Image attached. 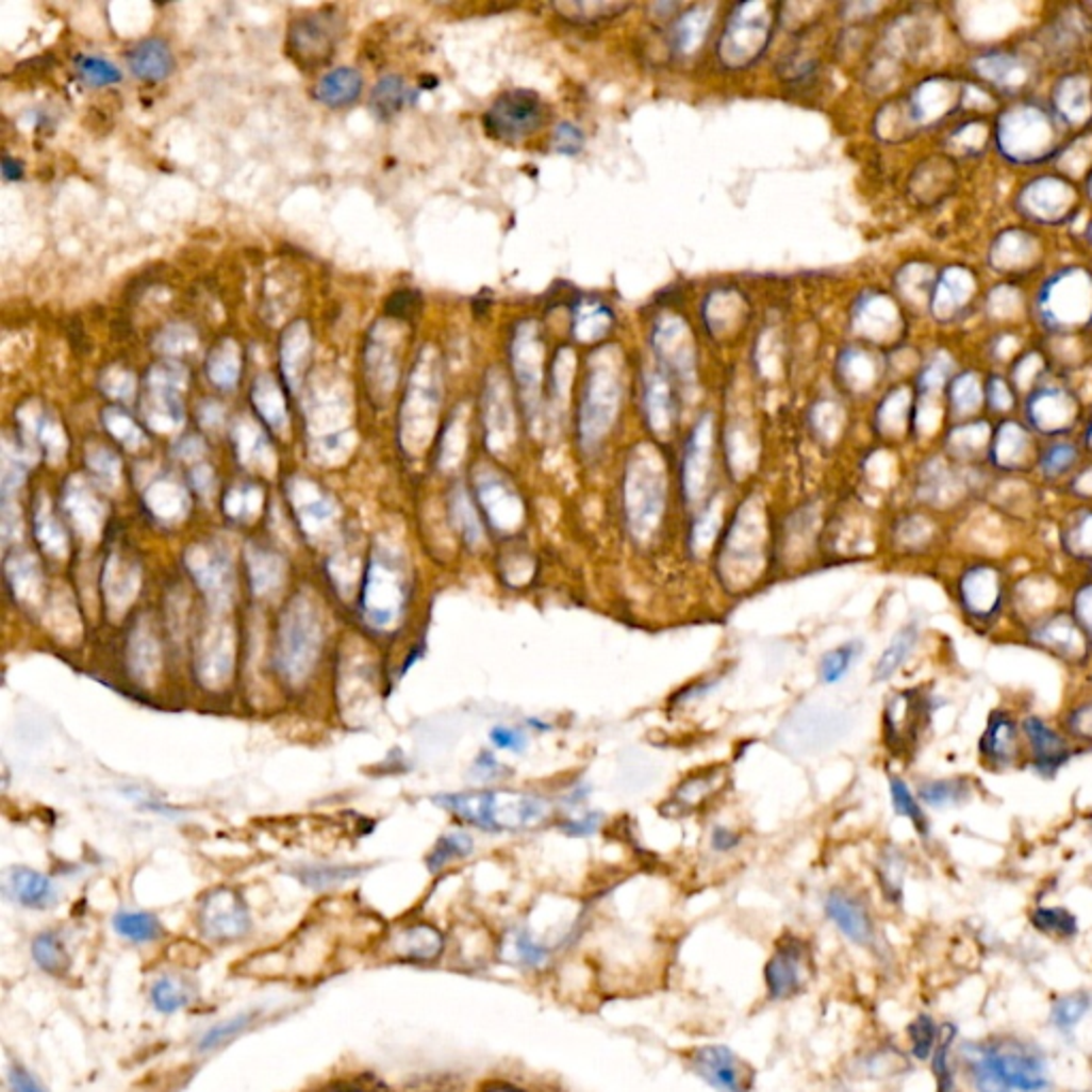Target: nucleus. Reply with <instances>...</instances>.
<instances>
[{
	"label": "nucleus",
	"mask_w": 1092,
	"mask_h": 1092,
	"mask_svg": "<svg viewBox=\"0 0 1092 1092\" xmlns=\"http://www.w3.org/2000/svg\"><path fill=\"white\" fill-rule=\"evenodd\" d=\"M962 1058L977 1092H1041L1047 1069L1041 1052L1024 1041L966 1043Z\"/></svg>",
	"instance_id": "1"
},
{
	"label": "nucleus",
	"mask_w": 1092,
	"mask_h": 1092,
	"mask_svg": "<svg viewBox=\"0 0 1092 1092\" xmlns=\"http://www.w3.org/2000/svg\"><path fill=\"white\" fill-rule=\"evenodd\" d=\"M433 803L454 817L486 832L531 830L551 817L549 800L527 792L482 790L442 794L435 796Z\"/></svg>",
	"instance_id": "2"
},
{
	"label": "nucleus",
	"mask_w": 1092,
	"mask_h": 1092,
	"mask_svg": "<svg viewBox=\"0 0 1092 1092\" xmlns=\"http://www.w3.org/2000/svg\"><path fill=\"white\" fill-rule=\"evenodd\" d=\"M325 643L322 617L316 605L299 594L280 617L276 664L291 683H301L316 666Z\"/></svg>",
	"instance_id": "3"
},
{
	"label": "nucleus",
	"mask_w": 1092,
	"mask_h": 1092,
	"mask_svg": "<svg viewBox=\"0 0 1092 1092\" xmlns=\"http://www.w3.org/2000/svg\"><path fill=\"white\" fill-rule=\"evenodd\" d=\"M406 568L391 549H376L361 588V615L374 630L399 624L408 602Z\"/></svg>",
	"instance_id": "4"
},
{
	"label": "nucleus",
	"mask_w": 1092,
	"mask_h": 1092,
	"mask_svg": "<svg viewBox=\"0 0 1092 1092\" xmlns=\"http://www.w3.org/2000/svg\"><path fill=\"white\" fill-rule=\"evenodd\" d=\"M766 537L762 518L741 508L724 531L719 546L717 560L724 585L732 592H745L758 581L766 560Z\"/></svg>",
	"instance_id": "5"
},
{
	"label": "nucleus",
	"mask_w": 1092,
	"mask_h": 1092,
	"mask_svg": "<svg viewBox=\"0 0 1092 1092\" xmlns=\"http://www.w3.org/2000/svg\"><path fill=\"white\" fill-rule=\"evenodd\" d=\"M626 525L630 535L647 544L651 542L664 523L666 512V484L662 476L653 471H630L626 480Z\"/></svg>",
	"instance_id": "6"
},
{
	"label": "nucleus",
	"mask_w": 1092,
	"mask_h": 1092,
	"mask_svg": "<svg viewBox=\"0 0 1092 1092\" xmlns=\"http://www.w3.org/2000/svg\"><path fill=\"white\" fill-rule=\"evenodd\" d=\"M186 568L195 583L205 594L214 609H227L233 590L235 575L229 553L216 542H197L186 551Z\"/></svg>",
	"instance_id": "7"
},
{
	"label": "nucleus",
	"mask_w": 1092,
	"mask_h": 1092,
	"mask_svg": "<svg viewBox=\"0 0 1092 1092\" xmlns=\"http://www.w3.org/2000/svg\"><path fill=\"white\" fill-rule=\"evenodd\" d=\"M542 105L529 90H512L501 95L484 114V129L495 139L516 142L540 127Z\"/></svg>",
	"instance_id": "8"
},
{
	"label": "nucleus",
	"mask_w": 1092,
	"mask_h": 1092,
	"mask_svg": "<svg viewBox=\"0 0 1092 1092\" xmlns=\"http://www.w3.org/2000/svg\"><path fill=\"white\" fill-rule=\"evenodd\" d=\"M340 16L331 12L310 14L288 27V50L303 67L322 65L333 56L340 39Z\"/></svg>",
	"instance_id": "9"
},
{
	"label": "nucleus",
	"mask_w": 1092,
	"mask_h": 1092,
	"mask_svg": "<svg viewBox=\"0 0 1092 1092\" xmlns=\"http://www.w3.org/2000/svg\"><path fill=\"white\" fill-rule=\"evenodd\" d=\"M288 499L301 531L312 540H325L337 520V506L320 484L297 478L288 482Z\"/></svg>",
	"instance_id": "10"
},
{
	"label": "nucleus",
	"mask_w": 1092,
	"mask_h": 1092,
	"mask_svg": "<svg viewBox=\"0 0 1092 1092\" xmlns=\"http://www.w3.org/2000/svg\"><path fill=\"white\" fill-rule=\"evenodd\" d=\"M201 928L214 941H237L250 930V913L233 890L212 892L201 907Z\"/></svg>",
	"instance_id": "11"
},
{
	"label": "nucleus",
	"mask_w": 1092,
	"mask_h": 1092,
	"mask_svg": "<svg viewBox=\"0 0 1092 1092\" xmlns=\"http://www.w3.org/2000/svg\"><path fill=\"white\" fill-rule=\"evenodd\" d=\"M958 598L962 611L977 622H992L1003 605L1000 573L990 566L969 568L958 583Z\"/></svg>",
	"instance_id": "12"
},
{
	"label": "nucleus",
	"mask_w": 1092,
	"mask_h": 1092,
	"mask_svg": "<svg viewBox=\"0 0 1092 1092\" xmlns=\"http://www.w3.org/2000/svg\"><path fill=\"white\" fill-rule=\"evenodd\" d=\"M235 643L227 624H212L197 647V675L203 685L216 690L225 685L233 673Z\"/></svg>",
	"instance_id": "13"
},
{
	"label": "nucleus",
	"mask_w": 1092,
	"mask_h": 1092,
	"mask_svg": "<svg viewBox=\"0 0 1092 1092\" xmlns=\"http://www.w3.org/2000/svg\"><path fill=\"white\" fill-rule=\"evenodd\" d=\"M694 1071L719 1092H745L747 1090V1071L739 1056L726 1045H705L694 1052L692 1058Z\"/></svg>",
	"instance_id": "14"
},
{
	"label": "nucleus",
	"mask_w": 1092,
	"mask_h": 1092,
	"mask_svg": "<svg viewBox=\"0 0 1092 1092\" xmlns=\"http://www.w3.org/2000/svg\"><path fill=\"white\" fill-rule=\"evenodd\" d=\"M807 947L798 939H790L777 947L766 964V986L773 998L796 994L807 981Z\"/></svg>",
	"instance_id": "15"
},
{
	"label": "nucleus",
	"mask_w": 1092,
	"mask_h": 1092,
	"mask_svg": "<svg viewBox=\"0 0 1092 1092\" xmlns=\"http://www.w3.org/2000/svg\"><path fill=\"white\" fill-rule=\"evenodd\" d=\"M1020 728L1030 749L1037 775L1052 777L1064 762H1069L1071 749L1066 739L1058 734L1054 728H1049L1041 717L1028 715L1026 719H1022Z\"/></svg>",
	"instance_id": "16"
},
{
	"label": "nucleus",
	"mask_w": 1092,
	"mask_h": 1092,
	"mask_svg": "<svg viewBox=\"0 0 1092 1092\" xmlns=\"http://www.w3.org/2000/svg\"><path fill=\"white\" fill-rule=\"evenodd\" d=\"M478 503L484 512V518L499 533H514L523 523V506L516 493L497 478L480 480L476 484Z\"/></svg>",
	"instance_id": "17"
},
{
	"label": "nucleus",
	"mask_w": 1092,
	"mask_h": 1092,
	"mask_svg": "<svg viewBox=\"0 0 1092 1092\" xmlns=\"http://www.w3.org/2000/svg\"><path fill=\"white\" fill-rule=\"evenodd\" d=\"M103 594L112 615H122L139 594V568L120 553H112L103 568Z\"/></svg>",
	"instance_id": "18"
},
{
	"label": "nucleus",
	"mask_w": 1092,
	"mask_h": 1092,
	"mask_svg": "<svg viewBox=\"0 0 1092 1092\" xmlns=\"http://www.w3.org/2000/svg\"><path fill=\"white\" fill-rule=\"evenodd\" d=\"M826 915L834 922V926L854 943L868 945L873 943V922L866 907L845 892H830L826 898Z\"/></svg>",
	"instance_id": "19"
},
{
	"label": "nucleus",
	"mask_w": 1092,
	"mask_h": 1092,
	"mask_svg": "<svg viewBox=\"0 0 1092 1092\" xmlns=\"http://www.w3.org/2000/svg\"><path fill=\"white\" fill-rule=\"evenodd\" d=\"M981 756L992 766H1013L1020 758V737L1015 722L1003 713L996 711L990 715L986 732L979 743Z\"/></svg>",
	"instance_id": "20"
},
{
	"label": "nucleus",
	"mask_w": 1092,
	"mask_h": 1092,
	"mask_svg": "<svg viewBox=\"0 0 1092 1092\" xmlns=\"http://www.w3.org/2000/svg\"><path fill=\"white\" fill-rule=\"evenodd\" d=\"M5 890L16 903L29 909H48L56 903V888L52 879L27 866H16L7 873Z\"/></svg>",
	"instance_id": "21"
},
{
	"label": "nucleus",
	"mask_w": 1092,
	"mask_h": 1092,
	"mask_svg": "<svg viewBox=\"0 0 1092 1092\" xmlns=\"http://www.w3.org/2000/svg\"><path fill=\"white\" fill-rule=\"evenodd\" d=\"M246 564L254 596L265 598L280 592L286 577V562L263 544H250L246 549Z\"/></svg>",
	"instance_id": "22"
},
{
	"label": "nucleus",
	"mask_w": 1092,
	"mask_h": 1092,
	"mask_svg": "<svg viewBox=\"0 0 1092 1092\" xmlns=\"http://www.w3.org/2000/svg\"><path fill=\"white\" fill-rule=\"evenodd\" d=\"M129 69L135 78L144 82H163L173 71V54L167 42L159 37H150L131 48L127 56Z\"/></svg>",
	"instance_id": "23"
},
{
	"label": "nucleus",
	"mask_w": 1092,
	"mask_h": 1092,
	"mask_svg": "<svg viewBox=\"0 0 1092 1092\" xmlns=\"http://www.w3.org/2000/svg\"><path fill=\"white\" fill-rule=\"evenodd\" d=\"M1032 641L1041 643L1045 649H1052L1060 658H1077L1086 656V634L1079 630L1073 617H1052L1037 626L1032 632Z\"/></svg>",
	"instance_id": "24"
},
{
	"label": "nucleus",
	"mask_w": 1092,
	"mask_h": 1092,
	"mask_svg": "<svg viewBox=\"0 0 1092 1092\" xmlns=\"http://www.w3.org/2000/svg\"><path fill=\"white\" fill-rule=\"evenodd\" d=\"M65 506L76 529L84 537L97 540L105 523V510L95 491L88 484H67Z\"/></svg>",
	"instance_id": "25"
},
{
	"label": "nucleus",
	"mask_w": 1092,
	"mask_h": 1092,
	"mask_svg": "<svg viewBox=\"0 0 1092 1092\" xmlns=\"http://www.w3.org/2000/svg\"><path fill=\"white\" fill-rule=\"evenodd\" d=\"M363 90V78L352 67H337L329 73H325L314 90V97L318 103L340 110L352 105Z\"/></svg>",
	"instance_id": "26"
},
{
	"label": "nucleus",
	"mask_w": 1092,
	"mask_h": 1092,
	"mask_svg": "<svg viewBox=\"0 0 1092 1092\" xmlns=\"http://www.w3.org/2000/svg\"><path fill=\"white\" fill-rule=\"evenodd\" d=\"M129 666L137 681L150 683L159 675L161 666V645L154 630L148 624H142L133 630L129 639Z\"/></svg>",
	"instance_id": "27"
},
{
	"label": "nucleus",
	"mask_w": 1092,
	"mask_h": 1092,
	"mask_svg": "<svg viewBox=\"0 0 1092 1092\" xmlns=\"http://www.w3.org/2000/svg\"><path fill=\"white\" fill-rule=\"evenodd\" d=\"M416 101V90L401 76H384L371 90V112L380 120L395 118L403 107Z\"/></svg>",
	"instance_id": "28"
},
{
	"label": "nucleus",
	"mask_w": 1092,
	"mask_h": 1092,
	"mask_svg": "<svg viewBox=\"0 0 1092 1092\" xmlns=\"http://www.w3.org/2000/svg\"><path fill=\"white\" fill-rule=\"evenodd\" d=\"M35 533H37L42 549L50 558L65 560L69 556V551H71L69 535L44 497L39 499V503L35 508Z\"/></svg>",
	"instance_id": "29"
},
{
	"label": "nucleus",
	"mask_w": 1092,
	"mask_h": 1092,
	"mask_svg": "<svg viewBox=\"0 0 1092 1092\" xmlns=\"http://www.w3.org/2000/svg\"><path fill=\"white\" fill-rule=\"evenodd\" d=\"M7 581L16 594V600L24 605H33L39 598V592L44 588L42 583V568L37 560H33L31 553H16L7 560Z\"/></svg>",
	"instance_id": "30"
},
{
	"label": "nucleus",
	"mask_w": 1092,
	"mask_h": 1092,
	"mask_svg": "<svg viewBox=\"0 0 1092 1092\" xmlns=\"http://www.w3.org/2000/svg\"><path fill=\"white\" fill-rule=\"evenodd\" d=\"M920 641V630L915 624H909L905 628H900L894 639L890 641V645L883 649L881 658L877 660L875 664V671H873V681L875 683H883L888 679H892L896 675V671L907 662V658L913 653L915 645Z\"/></svg>",
	"instance_id": "31"
},
{
	"label": "nucleus",
	"mask_w": 1092,
	"mask_h": 1092,
	"mask_svg": "<svg viewBox=\"0 0 1092 1092\" xmlns=\"http://www.w3.org/2000/svg\"><path fill=\"white\" fill-rule=\"evenodd\" d=\"M442 947L444 939L431 926H412L395 937V952L412 960H433Z\"/></svg>",
	"instance_id": "32"
},
{
	"label": "nucleus",
	"mask_w": 1092,
	"mask_h": 1092,
	"mask_svg": "<svg viewBox=\"0 0 1092 1092\" xmlns=\"http://www.w3.org/2000/svg\"><path fill=\"white\" fill-rule=\"evenodd\" d=\"M146 501H148V508L152 510V514H156L165 523L180 520L188 510L186 491L171 480H161V482L152 484L150 493L146 495Z\"/></svg>",
	"instance_id": "33"
},
{
	"label": "nucleus",
	"mask_w": 1092,
	"mask_h": 1092,
	"mask_svg": "<svg viewBox=\"0 0 1092 1092\" xmlns=\"http://www.w3.org/2000/svg\"><path fill=\"white\" fill-rule=\"evenodd\" d=\"M926 807L932 809H949L962 805L971 796V785L966 779H930L920 783L915 794Z\"/></svg>",
	"instance_id": "34"
},
{
	"label": "nucleus",
	"mask_w": 1092,
	"mask_h": 1092,
	"mask_svg": "<svg viewBox=\"0 0 1092 1092\" xmlns=\"http://www.w3.org/2000/svg\"><path fill=\"white\" fill-rule=\"evenodd\" d=\"M450 518L467 546L476 549V546L482 544L484 529H482L478 510L474 508L471 499L467 497V493L463 489H457L450 497Z\"/></svg>",
	"instance_id": "35"
},
{
	"label": "nucleus",
	"mask_w": 1092,
	"mask_h": 1092,
	"mask_svg": "<svg viewBox=\"0 0 1092 1092\" xmlns=\"http://www.w3.org/2000/svg\"><path fill=\"white\" fill-rule=\"evenodd\" d=\"M503 956L514 964L540 969L549 960V949L540 945L527 930H512L503 939Z\"/></svg>",
	"instance_id": "36"
},
{
	"label": "nucleus",
	"mask_w": 1092,
	"mask_h": 1092,
	"mask_svg": "<svg viewBox=\"0 0 1092 1092\" xmlns=\"http://www.w3.org/2000/svg\"><path fill=\"white\" fill-rule=\"evenodd\" d=\"M862 643L860 641H849V643H843L834 649H830L828 653H824L822 662H820V679L826 683V685H834L839 681H843L851 668V664L856 662V658L862 653Z\"/></svg>",
	"instance_id": "37"
},
{
	"label": "nucleus",
	"mask_w": 1092,
	"mask_h": 1092,
	"mask_svg": "<svg viewBox=\"0 0 1092 1092\" xmlns=\"http://www.w3.org/2000/svg\"><path fill=\"white\" fill-rule=\"evenodd\" d=\"M222 508L229 518L237 523H248L254 516H259L263 508V493L252 484H237L227 491Z\"/></svg>",
	"instance_id": "38"
},
{
	"label": "nucleus",
	"mask_w": 1092,
	"mask_h": 1092,
	"mask_svg": "<svg viewBox=\"0 0 1092 1092\" xmlns=\"http://www.w3.org/2000/svg\"><path fill=\"white\" fill-rule=\"evenodd\" d=\"M114 928L120 937L135 943H148L161 934L159 920L146 911H120L114 917Z\"/></svg>",
	"instance_id": "39"
},
{
	"label": "nucleus",
	"mask_w": 1092,
	"mask_h": 1092,
	"mask_svg": "<svg viewBox=\"0 0 1092 1092\" xmlns=\"http://www.w3.org/2000/svg\"><path fill=\"white\" fill-rule=\"evenodd\" d=\"M890 798H892V807L894 811L900 815V817H907L913 828L920 832V834H928V817L926 813L922 811V805H920V798L911 792V788L898 779V777H892L890 779Z\"/></svg>",
	"instance_id": "40"
},
{
	"label": "nucleus",
	"mask_w": 1092,
	"mask_h": 1092,
	"mask_svg": "<svg viewBox=\"0 0 1092 1092\" xmlns=\"http://www.w3.org/2000/svg\"><path fill=\"white\" fill-rule=\"evenodd\" d=\"M1032 926L1049 937L1073 939L1077 934V920L1062 907H1039L1030 915Z\"/></svg>",
	"instance_id": "41"
},
{
	"label": "nucleus",
	"mask_w": 1092,
	"mask_h": 1092,
	"mask_svg": "<svg viewBox=\"0 0 1092 1092\" xmlns=\"http://www.w3.org/2000/svg\"><path fill=\"white\" fill-rule=\"evenodd\" d=\"M471 851H474V841H471L469 834H465V832H448V834H444L435 843L433 851L427 858V866H429L431 873H437L440 868H444L452 860L467 858Z\"/></svg>",
	"instance_id": "42"
},
{
	"label": "nucleus",
	"mask_w": 1092,
	"mask_h": 1092,
	"mask_svg": "<svg viewBox=\"0 0 1092 1092\" xmlns=\"http://www.w3.org/2000/svg\"><path fill=\"white\" fill-rule=\"evenodd\" d=\"M956 1032L958 1030L954 1024L939 1026V1041H937L934 1058H932V1071L937 1075V1092H958L954 1075H952V1066H949V1049L956 1039Z\"/></svg>",
	"instance_id": "43"
},
{
	"label": "nucleus",
	"mask_w": 1092,
	"mask_h": 1092,
	"mask_svg": "<svg viewBox=\"0 0 1092 1092\" xmlns=\"http://www.w3.org/2000/svg\"><path fill=\"white\" fill-rule=\"evenodd\" d=\"M1090 1007H1092V998L1088 992H1075V994L1060 996L1052 1005V1024L1058 1030L1069 1032L1090 1011Z\"/></svg>",
	"instance_id": "44"
},
{
	"label": "nucleus",
	"mask_w": 1092,
	"mask_h": 1092,
	"mask_svg": "<svg viewBox=\"0 0 1092 1092\" xmlns=\"http://www.w3.org/2000/svg\"><path fill=\"white\" fill-rule=\"evenodd\" d=\"M191 1000L188 986L173 975H165L152 986V1003L163 1013H176Z\"/></svg>",
	"instance_id": "45"
},
{
	"label": "nucleus",
	"mask_w": 1092,
	"mask_h": 1092,
	"mask_svg": "<svg viewBox=\"0 0 1092 1092\" xmlns=\"http://www.w3.org/2000/svg\"><path fill=\"white\" fill-rule=\"evenodd\" d=\"M76 69H78L82 82H86L93 88L114 86V84H118L122 80L120 69L116 65H112L110 61L99 59V56H80L76 61Z\"/></svg>",
	"instance_id": "46"
},
{
	"label": "nucleus",
	"mask_w": 1092,
	"mask_h": 1092,
	"mask_svg": "<svg viewBox=\"0 0 1092 1092\" xmlns=\"http://www.w3.org/2000/svg\"><path fill=\"white\" fill-rule=\"evenodd\" d=\"M33 956L39 962V966L46 969L48 973H65L69 966V956L65 952L63 943L59 941V937L52 932L39 934L35 939Z\"/></svg>",
	"instance_id": "47"
},
{
	"label": "nucleus",
	"mask_w": 1092,
	"mask_h": 1092,
	"mask_svg": "<svg viewBox=\"0 0 1092 1092\" xmlns=\"http://www.w3.org/2000/svg\"><path fill=\"white\" fill-rule=\"evenodd\" d=\"M361 873H363V868H359V866H310L299 873V879L310 888L322 890V888H333L344 881H350V879L359 877Z\"/></svg>",
	"instance_id": "48"
},
{
	"label": "nucleus",
	"mask_w": 1092,
	"mask_h": 1092,
	"mask_svg": "<svg viewBox=\"0 0 1092 1092\" xmlns=\"http://www.w3.org/2000/svg\"><path fill=\"white\" fill-rule=\"evenodd\" d=\"M257 1013L254 1011H246V1013H239L231 1020H225L220 1024H216L214 1028H210L203 1037H201V1043H199V1049L201 1052H210L222 1043H229L231 1039H235L237 1035H242L252 1022H254Z\"/></svg>",
	"instance_id": "49"
},
{
	"label": "nucleus",
	"mask_w": 1092,
	"mask_h": 1092,
	"mask_svg": "<svg viewBox=\"0 0 1092 1092\" xmlns=\"http://www.w3.org/2000/svg\"><path fill=\"white\" fill-rule=\"evenodd\" d=\"M909 1039H911V1054L917 1060H928L939 1041V1028H937L934 1020L930 1015H917L909 1024Z\"/></svg>",
	"instance_id": "50"
},
{
	"label": "nucleus",
	"mask_w": 1092,
	"mask_h": 1092,
	"mask_svg": "<svg viewBox=\"0 0 1092 1092\" xmlns=\"http://www.w3.org/2000/svg\"><path fill=\"white\" fill-rule=\"evenodd\" d=\"M489 741L495 749L510 751V754H523L527 749V734L520 728L512 726H495L489 732Z\"/></svg>",
	"instance_id": "51"
},
{
	"label": "nucleus",
	"mask_w": 1092,
	"mask_h": 1092,
	"mask_svg": "<svg viewBox=\"0 0 1092 1092\" xmlns=\"http://www.w3.org/2000/svg\"><path fill=\"white\" fill-rule=\"evenodd\" d=\"M1073 619L1086 634L1088 643H1092V585L1077 590L1073 598Z\"/></svg>",
	"instance_id": "52"
},
{
	"label": "nucleus",
	"mask_w": 1092,
	"mask_h": 1092,
	"mask_svg": "<svg viewBox=\"0 0 1092 1092\" xmlns=\"http://www.w3.org/2000/svg\"><path fill=\"white\" fill-rule=\"evenodd\" d=\"M605 824V813L602 811H588L583 817H577V820H568L560 826V830L568 837H575V839H583V837H592L600 830V826Z\"/></svg>",
	"instance_id": "53"
},
{
	"label": "nucleus",
	"mask_w": 1092,
	"mask_h": 1092,
	"mask_svg": "<svg viewBox=\"0 0 1092 1092\" xmlns=\"http://www.w3.org/2000/svg\"><path fill=\"white\" fill-rule=\"evenodd\" d=\"M1064 540L1073 544V551L1079 558H1092V514L1079 518V523L1066 531Z\"/></svg>",
	"instance_id": "54"
},
{
	"label": "nucleus",
	"mask_w": 1092,
	"mask_h": 1092,
	"mask_svg": "<svg viewBox=\"0 0 1092 1092\" xmlns=\"http://www.w3.org/2000/svg\"><path fill=\"white\" fill-rule=\"evenodd\" d=\"M585 144V137H583V131L570 122H562L556 131V139H553V146L560 154H566V156H573L577 154Z\"/></svg>",
	"instance_id": "55"
},
{
	"label": "nucleus",
	"mask_w": 1092,
	"mask_h": 1092,
	"mask_svg": "<svg viewBox=\"0 0 1092 1092\" xmlns=\"http://www.w3.org/2000/svg\"><path fill=\"white\" fill-rule=\"evenodd\" d=\"M739 843H741V837L737 832H732L730 828L715 826L711 832V847L715 851H732L734 847H739Z\"/></svg>",
	"instance_id": "56"
},
{
	"label": "nucleus",
	"mask_w": 1092,
	"mask_h": 1092,
	"mask_svg": "<svg viewBox=\"0 0 1092 1092\" xmlns=\"http://www.w3.org/2000/svg\"><path fill=\"white\" fill-rule=\"evenodd\" d=\"M12 1086H14V1092H44V1088L31 1077V1073H27L22 1066H14L12 1069Z\"/></svg>",
	"instance_id": "57"
},
{
	"label": "nucleus",
	"mask_w": 1092,
	"mask_h": 1092,
	"mask_svg": "<svg viewBox=\"0 0 1092 1092\" xmlns=\"http://www.w3.org/2000/svg\"><path fill=\"white\" fill-rule=\"evenodd\" d=\"M1073 732L1081 734V737H1088L1092 739V705H1086V707H1079L1075 713H1073Z\"/></svg>",
	"instance_id": "58"
},
{
	"label": "nucleus",
	"mask_w": 1092,
	"mask_h": 1092,
	"mask_svg": "<svg viewBox=\"0 0 1092 1092\" xmlns=\"http://www.w3.org/2000/svg\"><path fill=\"white\" fill-rule=\"evenodd\" d=\"M1071 457H1073V454H1071V450H1069V448H1054V450L1045 457L1043 467H1045V471H1052V474L1062 471V469L1071 463Z\"/></svg>",
	"instance_id": "59"
},
{
	"label": "nucleus",
	"mask_w": 1092,
	"mask_h": 1092,
	"mask_svg": "<svg viewBox=\"0 0 1092 1092\" xmlns=\"http://www.w3.org/2000/svg\"><path fill=\"white\" fill-rule=\"evenodd\" d=\"M474 768H476L480 775H484V779H495L497 771H501V764H499V762H497L489 751H482V754L476 758Z\"/></svg>",
	"instance_id": "60"
},
{
	"label": "nucleus",
	"mask_w": 1092,
	"mask_h": 1092,
	"mask_svg": "<svg viewBox=\"0 0 1092 1092\" xmlns=\"http://www.w3.org/2000/svg\"><path fill=\"white\" fill-rule=\"evenodd\" d=\"M414 297H416V295H414V293H408V291H406V293H397V295H393V297H391V303H388V312H391V314H395V316L408 314V308L412 310V305H414V301H412Z\"/></svg>",
	"instance_id": "61"
},
{
	"label": "nucleus",
	"mask_w": 1092,
	"mask_h": 1092,
	"mask_svg": "<svg viewBox=\"0 0 1092 1092\" xmlns=\"http://www.w3.org/2000/svg\"><path fill=\"white\" fill-rule=\"evenodd\" d=\"M3 176L7 182H14V180H20L24 176V165L12 156H5L3 159Z\"/></svg>",
	"instance_id": "62"
},
{
	"label": "nucleus",
	"mask_w": 1092,
	"mask_h": 1092,
	"mask_svg": "<svg viewBox=\"0 0 1092 1092\" xmlns=\"http://www.w3.org/2000/svg\"><path fill=\"white\" fill-rule=\"evenodd\" d=\"M527 724H529L533 730H540V732H549V730H551V726H549V724H544V722H540V719H527Z\"/></svg>",
	"instance_id": "63"
},
{
	"label": "nucleus",
	"mask_w": 1092,
	"mask_h": 1092,
	"mask_svg": "<svg viewBox=\"0 0 1092 1092\" xmlns=\"http://www.w3.org/2000/svg\"><path fill=\"white\" fill-rule=\"evenodd\" d=\"M495 1092H512V1090H495Z\"/></svg>",
	"instance_id": "64"
}]
</instances>
